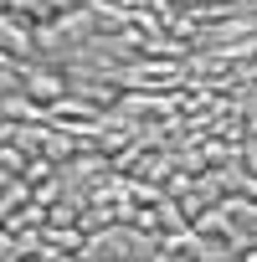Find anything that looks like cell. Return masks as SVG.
I'll use <instances>...</instances> for the list:
<instances>
[{
    "label": "cell",
    "mask_w": 257,
    "mask_h": 262,
    "mask_svg": "<svg viewBox=\"0 0 257 262\" xmlns=\"http://www.w3.org/2000/svg\"><path fill=\"white\" fill-rule=\"evenodd\" d=\"M26 88H31V98H47V103H57V98H62V82H57L52 72H41V77H31Z\"/></svg>",
    "instance_id": "cell-1"
}]
</instances>
